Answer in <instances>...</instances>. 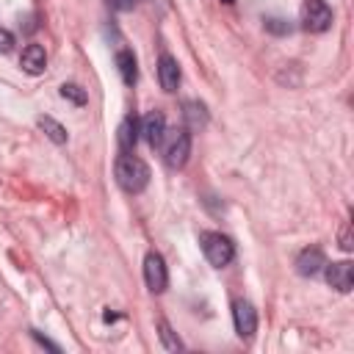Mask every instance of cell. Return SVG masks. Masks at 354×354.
Instances as JSON below:
<instances>
[{
    "label": "cell",
    "instance_id": "7",
    "mask_svg": "<svg viewBox=\"0 0 354 354\" xmlns=\"http://www.w3.org/2000/svg\"><path fill=\"white\" fill-rule=\"evenodd\" d=\"M232 321H235V332H238L241 337H252L254 329H257V313H254V307H252L249 301H243V299H238V301L232 304Z\"/></svg>",
    "mask_w": 354,
    "mask_h": 354
},
{
    "label": "cell",
    "instance_id": "4",
    "mask_svg": "<svg viewBox=\"0 0 354 354\" xmlns=\"http://www.w3.org/2000/svg\"><path fill=\"white\" fill-rule=\"evenodd\" d=\"M191 155V133L183 127V130H171L166 136V144H163V158L171 169H183L185 160Z\"/></svg>",
    "mask_w": 354,
    "mask_h": 354
},
{
    "label": "cell",
    "instance_id": "20",
    "mask_svg": "<svg viewBox=\"0 0 354 354\" xmlns=\"http://www.w3.org/2000/svg\"><path fill=\"white\" fill-rule=\"evenodd\" d=\"M11 47H14V36L6 28H0V53H8Z\"/></svg>",
    "mask_w": 354,
    "mask_h": 354
},
{
    "label": "cell",
    "instance_id": "17",
    "mask_svg": "<svg viewBox=\"0 0 354 354\" xmlns=\"http://www.w3.org/2000/svg\"><path fill=\"white\" fill-rule=\"evenodd\" d=\"M61 97L69 100L72 105H86V100H88L86 91H83L77 83H64V86H61Z\"/></svg>",
    "mask_w": 354,
    "mask_h": 354
},
{
    "label": "cell",
    "instance_id": "9",
    "mask_svg": "<svg viewBox=\"0 0 354 354\" xmlns=\"http://www.w3.org/2000/svg\"><path fill=\"white\" fill-rule=\"evenodd\" d=\"M324 266H326V257H324V252H321L318 246H307V249H301L299 257H296V271H299L301 277H315Z\"/></svg>",
    "mask_w": 354,
    "mask_h": 354
},
{
    "label": "cell",
    "instance_id": "11",
    "mask_svg": "<svg viewBox=\"0 0 354 354\" xmlns=\"http://www.w3.org/2000/svg\"><path fill=\"white\" fill-rule=\"evenodd\" d=\"M158 80H160V88L163 91H177L180 86V66L171 55H160L158 61Z\"/></svg>",
    "mask_w": 354,
    "mask_h": 354
},
{
    "label": "cell",
    "instance_id": "16",
    "mask_svg": "<svg viewBox=\"0 0 354 354\" xmlns=\"http://www.w3.org/2000/svg\"><path fill=\"white\" fill-rule=\"evenodd\" d=\"M39 127L44 130V136L55 144H66V130L53 119V116H39Z\"/></svg>",
    "mask_w": 354,
    "mask_h": 354
},
{
    "label": "cell",
    "instance_id": "5",
    "mask_svg": "<svg viewBox=\"0 0 354 354\" xmlns=\"http://www.w3.org/2000/svg\"><path fill=\"white\" fill-rule=\"evenodd\" d=\"M144 279H147V288L152 293H163L166 285H169V271H166V263L158 252H149L144 257Z\"/></svg>",
    "mask_w": 354,
    "mask_h": 354
},
{
    "label": "cell",
    "instance_id": "22",
    "mask_svg": "<svg viewBox=\"0 0 354 354\" xmlns=\"http://www.w3.org/2000/svg\"><path fill=\"white\" fill-rule=\"evenodd\" d=\"M221 3H232V0H221Z\"/></svg>",
    "mask_w": 354,
    "mask_h": 354
},
{
    "label": "cell",
    "instance_id": "14",
    "mask_svg": "<svg viewBox=\"0 0 354 354\" xmlns=\"http://www.w3.org/2000/svg\"><path fill=\"white\" fill-rule=\"evenodd\" d=\"M116 69L122 75V83L124 86H133L138 80V66H136V55L130 50H119L116 53Z\"/></svg>",
    "mask_w": 354,
    "mask_h": 354
},
{
    "label": "cell",
    "instance_id": "2",
    "mask_svg": "<svg viewBox=\"0 0 354 354\" xmlns=\"http://www.w3.org/2000/svg\"><path fill=\"white\" fill-rule=\"evenodd\" d=\"M199 246H202L207 263L216 266V268L230 266L232 257H235V246H232V241H230L227 235H221V232H202V235H199Z\"/></svg>",
    "mask_w": 354,
    "mask_h": 354
},
{
    "label": "cell",
    "instance_id": "19",
    "mask_svg": "<svg viewBox=\"0 0 354 354\" xmlns=\"http://www.w3.org/2000/svg\"><path fill=\"white\" fill-rule=\"evenodd\" d=\"M105 3H108V8H113V11H130V8H136L138 0H105Z\"/></svg>",
    "mask_w": 354,
    "mask_h": 354
},
{
    "label": "cell",
    "instance_id": "8",
    "mask_svg": "<svg viewBox=\"0 0 354 354\" xmlns=\"http://www.w3.org/2000/svg\"><path fill=\"white\" fill-rule=\"evenodd\" d=\"M141 136L149 147H160L163 136H166V119L160 111H149L144 119H141Z\"/></svg>",
    "mask_w": 354,
    "mask_h": 354
},
{
    "label": "cell",
    "instance_id": "12",
    "mask_svg": "<svg viewBox=\"0 0 354 354\" xmlns=\"http://www.w3.org/2000/svg\"><path fill=\"white\" fill-rule=\"evenodd\" d=\"M138 133H141V122L133 113H127L122 119V124H119V147H122V152H133V147L138 141Z\"/></svg>",
    "mask_w": 354,
    "mask_h": 354
},
{
    "label": "cell",
    "instance_id": "18",
    "mask_svg": "<svg viewBox=\"0 0 354 354\" xmlns=\"http://www.w3.org/2000/svg\"><path fill=\"white\" fill-rule=\"evenodd\" d=\"M266 30H268V33H274V36H288V33L293 30V25H290L288 19L271 17V19H266Z\"/></svg>",
    "mask_w": 354,
    "mask_h": 354
},
{
    "label": "cell",
    "instance_id": "10",
    "mask_svg": "<svg viewBox=\"0 0 354 354\" xmlns=\"http://www.w3.org/2000/svg\"><path fill=\"white\" fill-rule=\"evenodd\" d=\"M19 66H22V72H28V75H41L44 66H47V53H44V47H41V44H28V47L22 50Z\"/></svg>",
    "mask_w": 354,
    "mask_h": 354
},
{
    "label": "cell",
    "instance_id": "6",
    "mask_svg": "<svg viewBox=\"0 0 354 354\" xmlns=\"http://www.w3.org/2000/svg\"><path fill=\"white\" fill-rule=\"evenodd\" d=\"M326 282L340 290V293H348L354 288V266L348 260H340V263H326Z\"/></svg>",
    "mask_w": 354,
    "mask_h": 354
},
{
    "label": "cell",
    "instance_id": "15",
    "mask_svg": "<svg viewBox=\"0 0 354 354\" xmlns=\"http://www.w3.org/2000/svg\"><path fill=\"white\" fill-rule=\"evenodd\" d=\"M158 337H160V343H163V348H166V351H180V348H183V343H180L177 332L171 329V324H169L166 318H160V321H158Z\"/></svg>",
    "mask_w": 354,
    "mask_h": 354
},
{
    "label": "cell",
    "instance_id": "3",
    "mask_svg": "<svg viewBox=\"0 0 354 354\" xmlns=\"http://www.w3.org/2000/svg\"><path fill=\"white\" fill-rule=\"evenodd\" d=\"M299 19H301V28L304 30L324 33L332 25V8L324 0H304L301 3V11H299Z\"/></svg>",
    "mask_w": 354,
    "mask_h": 354
},
{
    "label": "cell",
    "instance_id": "1",
    "mask_svg": "<svg viewBox=\"0 0 354 354\" xmlns=\"http://www.w3.org/2000/svg\"><path fill=\"white\" fill-rule=\"evenodd\" d=\"M113 171H116V183L127 194H141L147 188V183H149V166L141 158L130 155V152H122L116 158V169Z\"/></svg>",
    "mask_w": 354,
    "mask_h": 354
},
{
    "label": "cell",
    "instance_id": "13",
    "mask_svg": "<svg viewBox=\"0 0 354 354\" xmlns=\"http://www.w3.org/2000/svg\"><path fill=\"white\" fill-rule=\"evenodd\" d=\"M183 119H185V127L188 130H202L207 124V111H205L202 102L188 100V102H183Z\"/></svg>",
    "mask_w": 354,
    "mask_h": 354
},
{
    "label": "cell",
    "instance_id": "21",
    "mask_svg": "<svg viewBox=\"0 0 354 354\" xmlns=\"http://www.w3.org/2000/svg\"><path fill=\"white\" fill-rule=\"evenodd\" d=\"M33 337H36V340H39V343H41V346H44V348H50V351H61V348H58V346H55V343H50V340H47V337H41V335H39V332H33Z\"/></svg>",
    "mask_w": 354,
    "mask_h": 354
}]
</instances>
